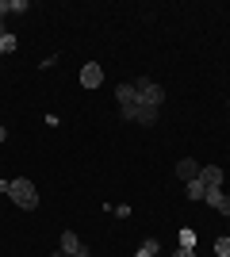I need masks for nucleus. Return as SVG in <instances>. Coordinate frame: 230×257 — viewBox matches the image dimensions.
Masks as SVG:
<instances>
[{
    "mask_svg": "<svg viewBox=\"0 0 230 257\" xmlns=\"http://www.w3.org/2000/svg\"><path fill=\"white\" fill-rule=\"evenodd\" d=\"M8 196H12V204L23 207V211H35V207H39L35 181H27V177H16V181H12V188H8Z\"/></svg>",
    "mask_w": 230,
    "mask_h": 257,
    "instance_id": "f257e3e1",
    "label": "nucleus"
},
{
    "mask_svg": "<svg viewBox=\"0 0 230 257\" xmlns=\"http://www.w3.org/2000/svg\"><path fill=\"white\" fill-rule=\"evenodd\" d=\"M134 88H138V104L153 107V111L165 104V88H161V85H153V81H146V77H138V81H134Z\"/></svg>",
    "mask_w": 230,
    "mask_h": 257,
    "instance_id": "f03ea898",
    "label": "nucleus"
},
{
    "mask_svg": "<svg viewBox=\"0 0 230 257\" xmlns=\"http://www.w3.org/2000/svg\"><path fill=\"white\" fill-rule=\"evenodd\" d=\"M115 100H119V115L131 119V111L138 107V88H134V81H127V85L115 88Z\"/></svg>",
    "mask_w": 230,
    "mask_h": 257,
    "instance_id": "7ed1b4c3",
    "label": "nucleus"
},
{
    "mask_svg": "<svg viewBox=\"0 0 230 257\" xmlns=\"http://www.w3.org/2000/svg\"><path fill=\"white\" fill-rule=\"evenodd\" d=\"M81 85H85V88H100V85H104V69H100L96 62L81 65Z\"/></svg>",
    "mask_w": 230,
    "mask_h": 257,
    "instance_id": "20e7f679",
    "label": "nucleus"
},
{
    "mask_svg": "<svg viewBox=\"0 0 230 257\" xmlns=\"http://www.w3.org/2000/svg\"><path fill=\"white\" fill-rule=\"evenodd\" d=\"M199 169H203V165H199L196 158H180V161H176V177H180L184 184H188V181H196Z\"/></svg>",
    "mask_w": 230,
    "mask_h": 257,
    "instance_id": "39448f33",
    "label": "nucleus"
},
{
    "mask_svg": "<svg viewBox=\"0 0 230 257\" xmlns=\"http://www.w3.org/2000/svg\"><path fill=\"white\" fill-rule=\"evenodd\" d=\"M199 181H203L207 192H215V188H222V169L219 165H203V169H199Z\"/></svg>",
    "mask_w": 230,
    "mask_h": 257,
    "instance_id": "423d86ee",
    "label": "nucleus"
},
{
    "mask_svg": "<svg viewBox=\"0 0 230 257\" xmlns=\"http://www.w3.org/2000/svg\"><path fill=\"white\" fill-rule=\"evenodd\" d=\"M203 200H207V204L215 207L219 215H226V219H230V196H222V188H215V192H203Z\"/></svg>",
    "mask_w": 230,
    "mask_h": 257,
    "instance_id": "0eeeda50",
    "label": "nucleus"
},
{
    "mask_svg": "<svg viewBox=\"0 0 230 257\" xmlns=\"http://www.w3.org/2000/svg\"><path fill=\"white\" fill-rule=\"evenodd\" d=\"M81 249H85L81 238H77L73 230H62V253H81Z\"/></svg>",
    "mask_w": 230,
    "mask_h": 257,
    "instance_id": "6e6552de",
    "label": "nucleus"
},
{
    "mask_svg": "<svg viewBox=\"0 0 230 257\" xmlns=\"http://www.w3.org/2000/svg\"><path fill=\"white\" fill-rule=\"evenodd\" d=\"M157 249H161V242H157V238H146L142 246H138V253H134V257H157Z\"/></svg>",
    "mask_w": 230,
    "mask_h": 257,
    "instance_id": "1a4fd4ad",
    "label": "nucleus"
},
{
    "mask_svg": "<svg viewBox=\"0 0 230 257\" xmlns=\"http://www.w3.org/2000/svg\"><path fill=\"white\" fill-rule=\"evenodd\" d=\"M184 192H188V200H203V192H207V188H203V181L196 177V181H188V184H184Z\"/></svg>",
    "mask_w": 230,
    "mask_h": 257,
    "instance_id": "9d476101",
    "label": "nucleus"
},
{
    "mask_svg": "<svg viewBox=\"0 0 230 257\" xmlns=\"http://www.w3.org/2000/svg\"><path fill=\"white\" fill-rule=\"evenodd\" d=\"M176 238H180V246H184V249H196V230H192V226H184Z\"/></svg>",
    "mask_w": 230,
    "mask_h": 257,
    "instance_id": "9b49d317",
    "label": "nucleus"
},
{
    "mask_svg": "<svg viewBox=\"0 0 230 257\" xmlns=\"http://www.w3.org/2000/svg\"><path fill=\"white\" fill-rule=\"evenodd\" d=\"M215 257H230V234L215 242Z\"/></svg>",
    "mask_w": 230,
    "mask_h": 257,
    "instance_id": "f8f14e48",
    "label": "nucleus"
},
{
    "mask_svg": "<svg viewBox=\"0 0 230 257\" xmlns=\"http://www.w3.org/2000/svg\"><path fill=\"white\" fill-rule=\"evenodd\" d=\"M8 12H27V0H8Z\"/></svg>",
    "mask_w": 230,
    "mask_h": 257,
    "instance_id": "ddd939ff",
    "label": "nucleus"
},
{
    "mask_svg": "<svg viewBox=\"0 0 230 257\" xmlns=\"http://www.w3.org/2000/svg\"><path fill=\"white\" fill-rule=\"evenodd\" d=\"M173 257H196V249H184V246H180V249H176Z\"/></svg>",
    "mask_w": 230,
    "mask_h": 257,
    "instance_id": "4468645a",
    "label": "nucleus"
},
{
    "mask_svg": "<svg viewBox=\"0 0 230 257\" xmlns=\"http://www.w3.org/2000/svg\"><path fill=\"white\" fill-rule=\"evenodd\" d=\"M54 257H88V249H81V253H54Z\"/></svg>",
    "mask_w": 230,
    "mask_h": 257,
    "instance_id": "2eb2a0df",
    "label": "nucleus"
},
{
    "mask_svg": "<svg viewBox=\"0 0 230 257\" xmlns=\"http://www.w3.org/2000/svg\"><path fill=\"white\" fill-rule=\"evenodd\" d=\"M4 139H8V127H4V123H0V142H4Z\"/></svg>",
    "mask_w": 230,
    "mask_h": 257,
    "instance_id": "dca6fc26",
    "label": "nucleus"
}]
</instances>
